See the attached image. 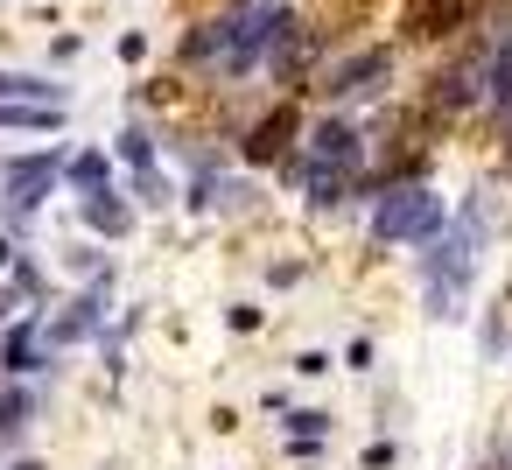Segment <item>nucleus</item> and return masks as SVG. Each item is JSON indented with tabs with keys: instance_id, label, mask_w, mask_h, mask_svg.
I'll return each mask as SVG.
<instances>
[{
	"instance_id": "a878e982",
	"label": "nucleus",
	"mask_w": 512,
	"mask_h": 470,
	"mask_svg": "<svg viewBox=\"0 0 512 470\" xmlns=\"http://www.w3.org/2000/svg\"><path fill=\"white\" fill-rule=\"evenodd\" d=\"M505 162H512V155H505Z\"/></svg>"
},
{
	"instance_id": "6ab92c4d",
	"label": "nucleus",
	"mask_w": 512,
	"mask_h": 470,
	"mask_svg": "<svg viewBox=\"0 0 512 470\" xmlns=\"http://www.w3.org/2000/svg\"><path fill=\"white\" fill-rule=\"evenodd\" d=\"M15 288H22V295H43V274H36V260H15Z\"/></svg>"
},
{
	"instance_id": "4be33fe9",
	"label": "nucleus",
	"mask_w": 512,
	"mask_h": 470,
	"mask_svg": "<svg viewBox=\"0 0 512 470\" xmlns=\"http://www.w3.org/2000/svg\"><path fill=\"white\" fill-rule=\"evenodd\" d=\"M8 267H15V246H8V239H0V274H8Z\"/></svg>"
},
{
	"instance_id": "20e7f679",
	"label": "nucleus",
	"mask_w": 512,
	"mask_h": 470,
	"mask_svg": "<svg viewBox=\"0 0 512 470\" xmlns=\"http://www.w3.org/2000/svg\"><path fill=\"white\" fill-rule=\"evenodd\" d=\"M302 162L309 169H330V176H358L365 169V141H358L351 120H323V127H309V155Z\"/></svg>"
},
{
	"instance_id": "f257e3e1",
	"label": "nucleus",
	"mask_w": 512,
	"mask_h": 470,
	"mask_svg": "<svg viewBox=\"0 0 512 470\" xmlns=\"http://www.w3.org/2000/svg\"><path fill=\"white\" fill-rule=\"evenodd\" d=\"M449 232V211L428 183H386V197L372 204V246H428Z\"/></svg>"
},
{
	"instance_id": "393cba45",
	"label": "nucleus",
	"mask_w": 512,
	"mask_h": 470,
	"mask_svg": "<svg viewBox=\"0 0 512 470\" xmlns=\"http://www.w3.org/2000/svg\"><path fill=\"white\" fill-rule=\"evenodd\" d=\"M505 470H512V463H505Z\"/></svg>"
},
{
	"instance_id": "2eb2a0df",
	"label": "nucleus",
	"mask_w": 512,
	"mask_h": 470,
	"mask_svg": "<svg viewBox=\"0 0 512 470\" xmlns=\"http://www.w3.org/2000/svg\"><path fill=\"white\" fill-rule=\"evenodd\" d=\"M64 176H71V183H78L85 197H92V190H113V162H106L99 148H85V155H71V162H64Z\"/></svg>"
},
{
	"instance_id": "6e6552de",
	"label": "nucleus",
	"mask_w": 512,
	"mask_h": 470,
	"mask_svg": "<svg viewBox=\"0 0 512 470\" xmlns=\"http://www.w3.org/2000/svg\"><path fill=\"white\" fill-rule=\"evenodd\" d=\"M295 106H274L267 120H253V134H246V162H288V148H295Z\"/></svg>"
},
{
	"instance_id": "f3484780",
	"label": "nucleus",
	"mask_w": 512,
	"mask_h": 470,
	"mask_svg": "<svg viewBox=\"0 0 512 470\" xmlns=\"http://www.w3.org/2000/svg\"><path fill=\"white\" fill-rule=\"evenodd\" d=\"M64 106H0V127H57Z\"/></svg>"
},
{
	"instance_id": "7ed1b4c3",
	"label": "nucleus",
	"mask_w": 512,
	"mask_h": 470,
	"mask_svg": "<svg viewBox=\"0 0 512 470\" xmlns=\"http://www.w3.org/2000/svg\"><path fill=\"white\" fill-rule=\"evenodd\" d=\"M57 176H64V155H57V148H43V155H8V162H0V183H8V218L22 225V218L50 197Z\"/></svg>"
},
{
	"instance_id": "5701e85b",
	"label": "nucleus",
	"mask_w": 512,
	"mask_h": 470,
	"mask_svg": "<svg viewBox=\"0 0 512 470\" xmlns=\"http://www.w3.org/2000/svg\"><path fill=\"white\" fill-rule=\"evenodd\" d=\"M8 309H15V295H8V288H0V316H8Z\"/></svg>"
},
{
	"instance_id": "b1692460",
	"label": "nucleus",
	"mask_w": 512,
	"mask_h": 470,
	"mask_svg": "<svg viewBox=\"0 0 512 470\" xmlns=\"http://www.w3.org/2000/svg\"><path fill=\"white\" fill-rule=\"evenodd\" d=\"M15 470H43V463H15Z\"/></svg>"
},
{
	"instance_id": "ddd939ff",
	"label": "nucleus",
	"mask_w": 512,
	"mask_h": 470,
	"mask_svg": "<svg viewBox=\"0 0 512 470\" xmlns=\"http://www.w3.org/2000/svg\"><path fill=\"white\" fill-rule=\"evenodd\" d=\"M484 99H491L498 113L512 106V29H505V36L491 43V57H484Z\"/></svg>"
},
{
	"instance_id": "f03ea898",
	"label": "nucleus",
	"mask_w": 512,
	"mask_h": 470,
	"mask_svg": "<svg viewBox=\"0 0 512 470\" xmlns=\"http://www.w3.org/2000/svg\"><path fill=\"white\" fill-rule=\"evenodd\" d=\"M477 232H484V211H463V225H449L442 239H428L421 253V281H428V302L435 316H456L470 274H477Z\"/></svg>"
},
{
	"instance_id": "9b49d317",
	"label": "nucleus",
	"mask_w": 512,
	"mask_h": 470,
	"mask_svg": "<svg viewBox=\"0 0 512 470\" xmlns=\"http://www.w3.org/2000/svg\"><path fill=\"white\" fill-rule=\"evenodd\" d=\"M120 162L141 176V197H148V204H162V176H155V134H148V127H127V134H120Z\"/></svg>"
},
{
	"instance_id": "4468645a",
	"label": "nucleus",
	"mask_w": 512,
	"mask_h": 470,
	"mask_svg": "<svg viewBox=\"0 0 512 470\" xmlns=\"http://www.w3.org/2000/svg\"><path fill=\"white\" fill-rule=\"evenodd\" d=\"M15 99H29V106H64V85L29 78V71H0V106H15Z\"/></svg>"
},
{
	"instance_id": "a211bd4d",
	"label": "nucleus",
	"mask_w": 512,
	"mask_h": 470,
	"mask_svg": "<svg viewBox=\"0 0 512 470\" xmlns=\"http://www.w3.org/2000/svg\"><path fill=\"white\" fill-rule=\"evenodd\" d=\"M288 428H295V442H323V435H330L337 421H330L323 407H302V414H288Z\"/></svg>"
},
{
	"instance_id": "39448f33",
	"label": "nucleus",
	"mask_w": 512,
	"mask_h": 470,
	"mask_svg": "<svg viewBox=\"0 0 512 470\" xmlns=\"http://www.w3.org/2000/svg\"><path fill=\"white\" fill-rule=\"evenodd\" d=\"M393 78V50H358V57H337L330 71H323V92L330 99H365V92H379Z\"/></svg>"
},
{
	"instance_id": "f8f14e48",
	"label": "nucleus",
	"mask_w": 512,
	"mask_h": 470,
	"mask_svg": "<svg viewBox=\"0 0 512 470\" xmlns=\"http://www.w3.org/2000/svg\"><path fill=\"white\" fill-rule=\"evenodd\" d=\"M85 225L106 232V239H127V232H134V211H127L113 190H92V197H85Z\"/></svg>"
},
{
	"instance_id": "9d476101",
	"label": "nucleus",
	"mask_w": 512,
	"mask_h": 470,
	"mask_svg": "<svg viewBox=\"0 0 512 470\" xmlns=\"http://www.w3.org/2000/svg\"><path fill=\"white\" fill-rule=\"evenodd\" d=\"M36 351H43V323L36 316L8 323V337H0V365H8V379H29L36 372Z\"/></svg>"
},
{
	"instance_id": "dca6fc26",
	"label": "nucleus",
	"mask_w": 512,
	"mask_h": 470,
	"mask_svg": "<svg viewBox=\"0 0 512 470\" xmlns=\"http://www.w3.org/2000/svg\"><path fill=\"white\" fill-rule=\"evenodd\" d=\"M29 414H36V393H29V386H8V393H0V442H15V435L29 428Z\"/></svg>"
},
{
	"instance_id": "412c9836",
	"label": "nucleus",
	"mask_w": 512,
	"mask_h": 470,
	"mask_svg": "<svg viewBox=\"0 0 512 470\" xmlns=\"http://www.w3.org/2000/svg\"><path fill=\"white\" fill-rule=\"evenodd\" d=\"M295 372H309V379H323V372H330V358H323V351H302V358H295Z\"/></svg>"
},
{
	"instance_id": "0eeeda50",
	"label": "nucleus",
	"mask_w": 512,
	"mask_h": 470,
	"mask_svg": "<svg viewBox=\"0 0 512 470\" xmlns=\"http://www.w3.org/2000/svg\"><path fill=\"white\" fill-rule=\"evenodd\" d=\"M477 99H484V57L449 64V71L435 78V92H428V106H435V113H470Z\"/></svg>"
},
{
	"instance_id": "aec40b11",
	"label": "nucleus",
	"mask_w": 512,
	"mask_h": 470,
	"mask_svg": "<svg viewBox=\"0 0 512 470\" xmlns=\"http://www.w3.org/2000/svg\"><path fill=\"white\" fill-rule=\"evenodd\" d=\"M120 57H127V64H141V57H148V36H141V29H134V36H120Z\"/></svg>"
},
{
	"instance_id": "1a4fd4ad",
	"label": "nucleus",
	"mask_w": 512,
	"mask_h": 470,
	"mask_svg": "<svg viewBox=\"0 0 512 470\" xmlns=\"http://www.w3.org/2000/svg\"><path fill=\"white\" fill-rule=\"evenodd\" d=\"M106 288H113V274H106V281H92V288L71 302V316H57V323H50V344H78V337H92V330H99V316H106Z\"/></svg>"
},
{
	"instance_id": "423d86ee",
	"label": "nucleus",
	"mask_w": 512,
	"mask_h": 470,
	"mask_svg": "<svg viewBox=\"0 0 512 470\" xmlns=\"http://www.w3.org/2000/svg\"><path fill=\"white\" fill-rule=\"evenodd\" d=\"M470 15H477V0H407L400 29H407L414 43H435V36H456V29H470Z\"/></svg>"
}]
</instances>
